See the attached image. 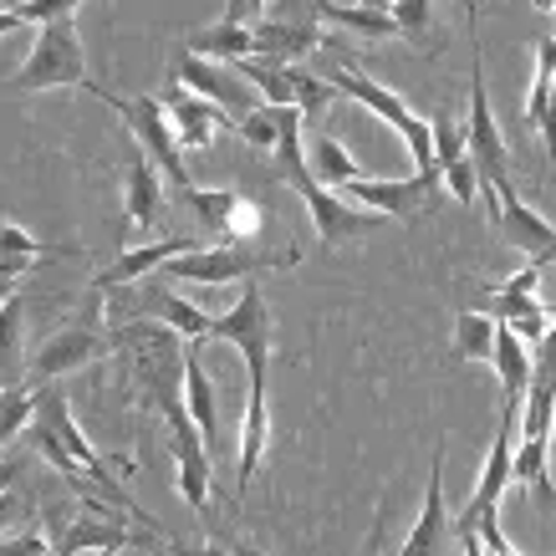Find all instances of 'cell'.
<instances>
[{
    "instance_id": "22",
    "label": "cell",
    "mask_w": 556,
    "mask_h": 556,
    "mask_svg": "<svg viewBox=\"0 0 556 556\" xmlns=\"http://www.w3.org/2000/svg\"><path fill=\"white\" fill-rule=\"evenodd\" d=\"M185 51L204 56V62H225V67H236L240 56H251L255 51V41H251V26H240V21H215V26H204V31H189Z\"/></svg>"
},
{
    "instance_id": "11",
    "label": "cell",
    "mask_w": 556,
    "mask_h": 556,
    "mask_svg": "<svg viewBox=\"0 0 556 556\" xmlns=\"http://www.w3.org/2000/svg\"><path fill=\"white\" fill-rule=\"evenodd\" d=\"M102 348H108V342H102L92 327H62L56 338H47L36 348L31 368H26V383L31 388L56 383L62 372H77V368H87V363H98Z\"/></svg>"
},
{
    "instance_id": "33",
    "label": "cell",
    "mask_w": 556,
    "mask_h": 556,
    "mask_svg": "<svg viewBox=\"0 0 556 556\" xmlns=\"http://www.w3.org/2000/svg\"><path fill=\"white\" fill-rule=\"evenodd\" d=\"M332 92H338L332 83H321V77H312V72H296V113H302V123H321V118H327Z\"/></svg>"
},
{
    "instance_id": "14",
    "label": "cell",
    "mask_w": 556,
    "mask_h": 556,
    "mask_svg": "<svg viewBox=\"0 0 556 556\" xmlns=\"http://www.w3.org/2000/svg\"><path fill=\"white\" fill-rule=\"evenodd\" d=\"M164 113H169V128H174V138H179L185 153L210 149L215 128H236V118H225V108H215L210 98H194V92L179 83L164 92Z\"/></svg>"
},
{
    "instance_id": "29",
    "label": "cell",
    "mask_w": 556,
    "mask_h": 556,
    "mask_svg": "<svg viewBox=\"0 0 556 556\" xmlns=\"http://www.w3.org/2000/svg\"><path fill=\"white\" fill-rule=\"evenodd\" d=\"M450 353L465 357V363H490L495 353V321L480 317L475 306H465L455 317V338H450Z\"/></svg>"
},
{
    "instance_id": "34",
    "label": "cell",
    "mask_w": 556,
    "mask_h": 556,
    "mask_svg": "<svg viewBox=\"0 0 556 556\" xmlns=\"http://www.w3.org/2000/svg\"><path fill=\"white\" fill-rule=\"evenodd\" d=\"M236 134H240V143H251L255 153H270L276 149V108H251V113H240L236 118Z\"/></svg>"
},
{
    "instance_id": "50",
    "label": "cell",
    "mask_w": 556,
    "mask_h": 556,
    "mask_svg": "<svg viewBox=\"0 0 556 556\" xmlns=\"http://www.w3.org/2000/svg\"><path fill=\"white\" fill-rule=\"evenodd\" d=\"M11 480H16V470L5 465V470H0V490H11Z\"/></svg>"
},
{
    "instance_id": "20",
    "label": "cell",
    "mask_w": 556,
    "mask_h": 556,
    "mask_svg": "<svg viewBox=\"0 0 556 556\" xmlns=\"http://www.w3.org/2000/svg\"><path fill=\"white\" fill-rule=\"evenodd\" d=\"M251 41H255V51L251 56H266V62H302V56H312V51L321 47V31L312 26V21H276V16H266V21H255L251 26Z\"/></svg>"
},
{
    "instance_id": "48",
    "label": "cell",
    "mask_w": 556,
    "mask_h": 556,
    "mask_svg": "<svg viewBox=\"0 0 556 556\" xmlns=\"http://www.w3.org/2000/svg\"><path fill=\"white\" fill-rule=\"evenodd\" d=\"M230 556H266V552H261L255 541H236V546H230Z\"/></svg>"
},
{
    "instance_id": "9",
    "label": "cell",
    "mask_w": 556,
    "mask_h": 556,
    "mask_svg": "<svg viewBox=\"0 0 556 556\" xmlns=\"http://www.w3.org/2000/svg\"><path fill=\"white\" fill-rule=\"evenodd\" d=\"M495 200H501V215H495L501 245L521 251L526 261H536V266H556V225L552 219H541L536 210L516 194V185H501Z\"/></svg>"
},
{
    "instance_id": "5",
    "label": "cell",
    "mask_w": 556,
    "mask_h": 556,
    "mask_svg": "<svg viewBox=\"0 0 556 556\" xmlns=\"http://www.w3.org/2000/svg\"><path fill=\"white\" fill-rule=\"evenodd\" d=\"M465 153L475 159L480 169V185H510V153H506V138L495 128V113H490V98H485V62L480 51L470 56V108H465Z\"/></svg>"
},
{
    "instance_id": "52",
    "label": "cell",
    "mask_w": 556,
    "mask_h": 556,
    "mask_svg": "<svg viewBox=\"0 0 556 556\" xmlns=\"http://www.w3.org/2000/svg\"><path fill=\"white\" fill-rule=\"evenodd\" d=\"M87 556H113V552H87Z\"/></svg>"
},
{
    "instance_id": "51",
    "label": "cell",
    "mask_w": 556,
    "mask_h": 556,
    "mask_svg": "<svg viewBox=\"0 0 556 556\" xmlns=\"http://www.w3.org/2000/svg\"><path fill=\"white\" fill-rule=\"evenodd\" d=\"M531 5H536V11H556V0H531Z\"/></svg>"
},
{
    "instance_id": "28",
    "label": "cell",
    "mask_w": 556,
    "mask_h": 556,
    "mask_svg": "<svg viewBox=\"0 0 556 556\" xmlns=\"http://www.w3.org/2000/svg\"><path fill=\"white\" fill-rule=\"evenodd\" d=\"M21 342H26V302L21 291L0 302V388L21 383Z\"/></svg>"
},
{
    "instance_id": "27",
    "label": "cell",
    "mask_w": 556,
    "mask_h": 556,
    "mask_svg": "<svg viewBox=\"0 0 556 556\" xmlns=\"http://www.w3.org/2000/svg\"><path fill=\"white\" fill-rule=\"evenodd\" d=\"M516 480L536 490V501L556 510V485H552V444L546 439H516Z\"/></svg>"
},
{
    "instance_id": "49",
    "label": "cell",
    "mask_w": 556,
    "mask_h": 556,
    "mask_svg": "<svg viewBox=\"0 0 556 556\" xmlns=\"http://www.w3.org/2000/svg\"><path fill=\"white\" fill-rule=\"evenodd\" d=\"M459 546H465V556H485V552H480V541H475L470 531H465V536H459Z\"/></svg>"
},
{
    "instance_id": "19",
    "label": "cell",
    "mask_w": 556,
    "mask_h": 556,
    "mask_svg": "<svg viewBox=\"0 0 556 556\" xmlns=\"http://www.w3.org/2000/svg\"><path fill=\"white\" fill-rule=\"evenodd\" d=\"M490 368L501 378V414L506 419H521L526 404V383H531V348H526L510 327L495 321V353H490Z\"/></svg>"
},
{
    "instance_id": "4",
    "label": "cell",
    "mask_w": 556,
    "mask_h": 556,
    "mask_svg": "<svg viewBox=\"0 0 556 556\" xmlns=\"http://www.w3.org/2000/svg\"><path fill=\"white\" fill-rule=\"evenodd\" d=\"M204 342H225V348H236L245 357V372H251V383H266L270 378V353H276V321H270V306H266V291L245 281L240 287V302L215 317L210 327V338Z\"/></svg>"
},
{
    "instance_id": "21",
    "label": "cell",
    "mask_w": 556,
    "mask_h": 556,
    "mask_svg": "<svg viewBox=\"0 0 556 556\" xmlns=\"http://www.w3.org/2000/svg\"><path fill=\"white\" fill-rule=\"evenodd\" d=\"M179 372H185V408L189 419L200 424L204 444H215L219 439V404H215V383H210V372L200 363V342H185V353H179Z\"/></svg>"
},
{
    "instance_id": "30",
    "label": "cell",
    "mask_w": 556,
    "mask_h": 556,
    "mask_svg": "<svg viewBox=\"0 0 556 556\" xmlns=\"http://www.w3.org/2000/svg\"><path fill=\"white\" fill-rule=\"evenodd\" d=\"M185 200H189V210L200 215L204 230H210L215 240H225V230H230V215H236V204H240L236 189H185Z\"/></svg>"
},
{
    "instance_id": "1",
    "label": "cell",
    "mask_w": 556,
    "mask_h": 556,
    "mask_svg": "<svg viewBox=\"0 0 556 556\" xmlns=\"http://www.w3.org/2000/svg\"><path fill=\"white\" fill-rule=\"evenodd\" d=\"M11 87H16V92L92 87V77H87L83 36H77V16H62V21H47V26H36V47H31V56H26V62L16 67Z\"/></svg>"
},
{
    "instance_id": "43",
    "label": "cell",
    "mask_w": 556,
    "mask_h": 556,
    "mask_svg": "<svg viewBox=\"0 0 556 556\" xmlns=\"http://www.w3.org/2000/svg\"><path fill=\"white\" fill-rule=\"evenodd\" d=\"M541 138H546V164L556 159V77H552V102H546V118H541Z\"/></svg>"
},
{
    "instance_id": "12",
    "label": "cell",
    "mask_w": 556,
    "mask_h": 556,
    "mask_svg": "<svg viewBox=\"0 0 556 556\" xmlns=\"http://www.w3.org/2000/svg\"><path fill=\"white\" fill-rule=\"evenodd\" d=\"M174 83L189 87L194 98H210L215 108L225 113H251L245 102H251V87L245 77H236V67H225V62H204L194 51H179L174 56Z\"/></svg>"
},
{
    "instance_id": "23",
    "label": "cell",
    "mask_w": 556,
    "mask_h": 556,
    "mask_svg": "<svg viewBox=\"0 0 556 556\" xmlns=\"http://www.w3.org/2000/svg\"><path fill=\"white\" fill-rule=\"evenodd\" d=\"M296 72L291 62H266V56H240L236 77H245V87H255L270 108H296Z\"/></svg>"
},
{
    "instance_id": "44",
    "label": "cell",
    "mask_w": 556,
    "mask_h": 556,
    "mask_svg": "<svg viewBox=\"0 0 556 556\" xmlns=\"http://www.w3.org/2000/svg\"><path fill=\"white\" fill-rule=\"evenodd\" d=\"M11 521H16V495H11V490H0V531H5Z\"/></svg>"
},
{
    "instance_id": "36",
    "label": "cell",
    "mask_w": 556,
    "mask_h": 556,
    "mask_svg": "<svg viewBox=\"0 0 556 556\" xmlns=\"http://www.w3.org/2000/svg\"><path fill=\"white\" fill-rule=\"evenodd\" d=\"M11 11L21 16V26H47V21L77 16V11H83V0H16Z\"/></svg>"
},
{
    "instance_id": "32",
    "label": "cell",
    "mask_w": 556,
    "mask_h": 556,
    "mask_svg": "<svg viewBox=\"0 0 556 556\" xmlns=\"http://www.w3.org/2000/svg\"><path fill=\"white\" fill-rule=\"evenodd\" d=\"M429 138H434V164H455L465 159V118H455L450 108H439L434 118H429Z\"/></svg>"
},
{
    "instance_id": "15",
    "label": "cell",
    "mask_w": 556,
    "mask_h": 556,
    "mask_svg": "<svg viewBox=\"0 0 556 556\" xmlns=\"http://www.w3.org/2000/svg\"><path fill=\"white\" fill-rule=\"evenodd\" d=\"M270 444V404H266V383L245 388V414H240V465H236V506H245V490H251L261 459Z\"/></svg>"
},
{
    "instance_id": "17",
    "label": "cell",
    "mask_w": 556,
    "mask_h": 556,
    "mask_svg": "<svg viewBox=\"0 0 556 556\" xmlns=\"http://www.w3.org/2000/svg\"><path fill=\"white\" fill-rule=\"evenodd\" d=\"M470 306L480 312V317H490V321H501V327H510V332H516L526 348H536V342L546 338V327H552V312H546L536 296H506V291L485 287V291H475Z\"/></svg>"
},
{
    "instance_id": "46",
    "label": "cell",
    "mask_w": 556,
    "mask_h": 556,
    "mask_svg": "<svg viewBox=\"0 0 556 556\" xmlns=\"http://www.w3.org/2000/svg\"><path fill=\"white\" fill-rule=\"evenodd\" d=\"M11 31H21V16L5 5V11H0V36H11Z\"/></svg>"
},
{
    "instance_id": "13",
    "label": "cell",
    "mask_w": 556,
    "mask_h": 556,
    "mask_svg": "<svg viewBox=\"0 0 556 556\" xmlns=\"http://www.w3.org/2000/svg\"><path fill=\"white\" fill-rule=\"evenodd\" d=\"M510 465H516V419H506V414H501V429H495V439H490V450H485V470H480V485H475L470 506L459 510L455 536L475 521V516H480V510L501 506V495L516 485V470H510Z\"/></svg>"
},
{
    "instance_id": "2",
    "label": "cell",
    "mask_w": 556,
    "mask_h": 556,
    "mask_svg": "<svg viewBox=\"0 0 556 556\" xmlns=\"http://www.w3.org/2000/svg\"><path fill=\"white\" fill-rule=\"evenodd\" d=\"M296 266V251H261V245H236V240H219V245H200V251L179 255L169 266H159L153 281H204V287H230V281H251L261 270H281Z\"/></svg>"
},
{
    "instance_id": "47",
    "label": "cell",
    "mask_w": 556,
    "mask_h": 556,
    "mask_svg": "<svg viewBox=\"0 0 556 556\" xmlns=\"http://www.w3.org/2000/svg\"><path fill=\"white\" fill-rule=\"evenodd\" d=\"M16 291H21V281H16V276H0V302H11Z\"/></svg>"
},
{
    "instance_id": "37",
    "label": "cell",
    "mask_w": 556,
    "mask_h": 556,
    "mask_svg": "<svg viewBox=\"0 0 556 556\" xmlns=\"http://www.w3.org/2000/svg\"><path fill=\"white\" fill-rule=\"evenodd\" d=\"M388 11H393V21H399V36H414V41H419V36L429 31L434 0H393Z\"/></svg>"
},
{
    "instance_id": "38",
    "label": "cell",
    "mask_w": 556,
    "mask_h": 556,
    "mask_svg": "<svg viewBox=\"0 0 556 556\" xmlns=\"http://www.w3.org/2000/svg\"><path fill=\"white\" fill-rule=\"evenodd\" d=\"M0 251H16V255H62L56 245H47V240H36V236H26L16 219H0Z\"/></svg>"
},
{
    "instance_id": "18",
    "label": "cell",
    "mask_w": 556,
    "mask_h": 556,
    "mask_svg": "<svg viewBox=\"0 0 556 556\" xmlns=\"http://www.w3.org/2000/svg\"><path fill=\"white\" fill-rule=\"evenodd\" d=\"M200 251V240H153V245H134V251H123L113 266L98 276L102 291H118V287H134V281H149V276H159V266H169V261H179V255Z\"/></svg>"
},
{
    "instance_id": "45",
    "label": "cell",
    "mask_w": 556,
    "mask_h": 556,
    "mask_svg": "<svg viewBox=\"0 0 556 556\" xmlns=\"http://www.w3.org/2000/svg\"><path fill=\"white\" fill-rule=\"evenodd\" d=\"M465 26H470V36H480V0H465Z\"/></svg>"
},
{
    "instance_id": "26",
    "label": "cell",
    "mask_w": 556,
    "mask_h": 556,
    "mask_svg": "<svg viewBox=\"0 0 556 556\" xmlns=\"http://www.w3.org/2000/svg\"><path fill=\"white\" fill-rule=\"evenodd\" d=\"M306 164H312V179H317L321 189H342L363 174L353 153L342 149V138H332V134H317L306 143Z\"/></svg>"
},
{
    "instance_id": "31",
    "label": "cell",
    "mask_w": 556,
    "mask_h": 556,
    "mask_svg": "<svg viewBox=\"0 0 556 556\" xmlns=\"http://www.w3.org/2000/svg\"><path fill=\"white\" fill-rule=\"evenodd\" d=\"M31 414H36L31 383L0 388V444H11L16 434H26V429H31Z\"/></svg>"
},
{
    "instance_id": "40",
    "label": "cell",
    "mask_w": 556,
    "mask_h": 556,
    "mask_svg": "<svg viewBox=\"0 0 556 556\" xmlns=\"http://www.w3.org/2000/svg\"><path fill=\"white\" fill-rule=\"evenodd\" d=\"M388 510H393V501H378V516H372V531H368V546H363V556H388L383 552V536H388Z\"/></svg>"
},
{
    "instance_id": "25",
    "label": "cell",
    "mask_w": 556,
    "mask_h": 556,
    "mask_svg": "<svg viewBox=\"0 0 556 556\" xmlns=\"http://www.w3.org/2000/svg\"><path fill=\"white\" fill-rule=\"evenodd\" d=\"M143 302H149V312L164 327H174L185 342H204L210 338V327H215V317L210 312H200L194 302H185V296H174V291H164V287H149L143 291Z\"/></svg>"
},
{
    "instance_id": "8",
    "label": "cell",
    "mask_w": 556,
    "mask_h": 556,
    "mask_svg": "<svg viewBox=\"0 0 556 556\" xmlns=\"http://www.w3.org/2000/svg\"><path fill=\"white\" fill-rule=\"evenodd\" d=\"M552 429H556V317L546 327V338L531 348V383H526L516 439H546L552 444Z\"/></svg>"
},
{
    "instance_id": "7",
    "label": "cell",
    "mask_w": 556,
    "mask_h": 556,
    "mask_svg": "<svg viewBox=\"0 0 556 556\" xmlns=\"http://www.w3.org/2000/svg\"><path fill=\"white\" fill-rule=\"evenodd\" d=\"M338 194L353 200L357 210H372V215H383V219H404V215L429 210V204L444 194V185L429 179V174H414V179H363V174H357L353 185H342Z\"/></svg>"
},
{
    "instance_id": "39",
    "label": "cell",
    "mask_w": 556,
    "mask_h": 556,
    "mask_svg": "<svg viewBox=\"0 0 556 556\" xmlns=\"http://www.w3.org/2000/svg\"><path fill=\"white\" fill-rule=\"evenodd\" d=\"M541 270H546V266H536V261H526L521 270H510L506 281H495V291H506V296H536Z\"/></svg>"
},
{
    "instance_id": "35",
    "label": "cell",
    "mask_w": 556,
    "mask_h": 556,
    "mask_svg": "<svg viewBox=\"0 0 556 556\" xmlns=\"http://www.w3.org/2000/svg\"><path fill=\"white\" fill-rule=\"evenodd\" d=\"M439 185L450 189L459 204H475V200H480V169H475L470 153H465V159H455V164H444V169H439Z\"/></svg>"
},
{
    "instance_id": "24",
    "label": "cell",
    "mask_w": 556,
    "mask_h": 556,
    "mask_svg": "<svg viewBox=\"0 0 556 556\" xmlns=\"http://www.w3.org/2000/svg\"><path fill=\"white\" fill-rule=\"evenodd\" d=\"M317 5V16L327 26H338L348 36H363V41H388V36H399V21L393 11H368V5H338V0H312Z\"/></svg>"
},
{
    "instance_id": "42",
    "label": "cell",
    "mask_w": 556,
    "mask_h": 556,
    "mask_svg": "<svg viewBox=\"0 0 556 556\" xmlns=\"http://www.w3.org/2000/svg\"><path fill=\"white\" fill-rule=\"evenodd\" d=\"M159 552L164 556H230V552H219L215 541H200V546H185V541H159Z\"/></svg>"
},
{
    "instance_id": "10",
    "label": "cell",
    "mask_w": 556,
    "mask_h": 556,
    "mask_svg": "<svg viewBox=\"0 0 556 556\" xmlns=\"http://www.w3.org/2000/svg\"><path fill=\"white\" fill-rule=\"evenodd\" d=\"M450 541H459V536H455L450 510H444V450H434V459H429V480H424L419 521H414V531L404 536L399 556H444L450 552Z\"/></svg>"
},
{
    "instance_id": "6",
    "label": "cell",
    "mask_w": 556,
    "mask_h": 556,
    "mask_svg": "<svg viewBox=\"0 0 556 556\" xmlns=\"http://www.w3.org/2000/svg\"><path fill=\"white\" fill-rule=\"evenodd\" d=\"M159 404H164V419H169V455L179 465V495H185L189 510H210L215 470H210V444H204L200 424L189 419L185 393L179 399H159Z\"/></svg>"
},
{
    "instance_id": "3",
    "label": "cell",
    "mask_w": 556,
    "mask_h": 556,
    "mask_svg": "<svg viewBox=\"0 0 556 556\" xmlns=\"http://www.w3.org/2000/svg\"><path fill=\"white\" fill-rule=\"evenodd\" d=\"M87 92H98V98L128 123L134 143L149 153L153 169L164 174L174 189H194L185 149H179V138H174V128H169V113H164V98H149V92H143V98H118V92H108V87H87Z\"/></svg>"
},
{
    "instance_id": "41",
    "label": "cell",
    "mask_w": 556,
    "mask_h": 556,
    "mask_svg": "<svg viewBox=\"0 0 556 556\" xmlns=\"http://www.w3.org/2000/svg\"><path fill=\"white\" fill-rule=\"evenodd\" d=\"M266 5L270 0H230V5H225V21H240V26H245V21H266Z\"/></svg>"
},
{
    "instance_id": "16",
    "label": "cell",
    "mask_w": 556,
    "mask_h": 556,
    "mask_svg": "<svg viewBox=\"0 0 556 556\" xmlns=\"http://www.w3.org/2000/svg\"><path fill=\"white\" fill-rule=\"evenodd\" d=\"M123 215L134 230H149L164 215V174L153 169V159L143 149H134L123 164Z\"/></svg>"
},
{
    "instance_id": "53",
    "label": "cell",
    "mask_w": 556,
    "mask_h": 556,
    "mask_svg": "<svg viewBox=\"0 0 556 556\" xmlns=\"http://www.w3.org/2000/svg\"><path fill=\"white\" fill-rule=\"evenodd\" d=\"M388 5H393V0H388Z\"/></svg>"
}]
</instances>
